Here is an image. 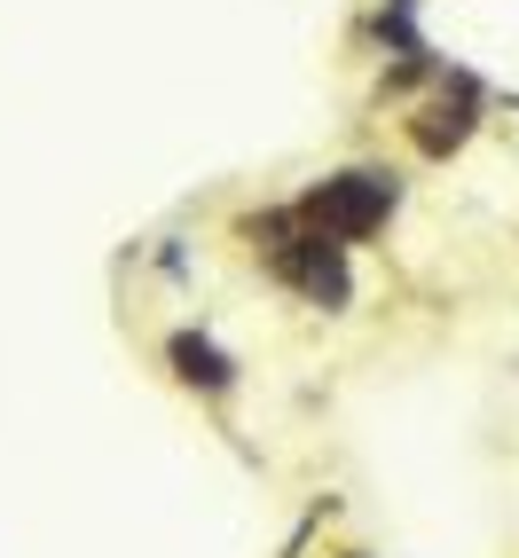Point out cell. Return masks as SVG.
<instances>
[{
	"label": "cell",
	"instance_id": "1",
	"mask_svg": "<svg viewBox=\"0 0 519 558\" xmlns=\"http://www.w3.org/2000/svg\"><path fill=\"white\" fill-rule=\"evenodd\" d=\"M307 220V229H323V236H339L347 252L354 244H370L386 229V220L401 213V173H386V166H347V173H330V181H315V190L291 205Z\"/></svg>",
	"mask_w": 519,
	"mask_h": 558
},
{
	"label": "cell",
	"instance_id": "2",
	"mask_svg": "<svg viewBox=\"0 0 519 558\" xmlns=\"http://www.w3.org/2000/svg\"><path fill=\"white\" fill-rule=\"evenodd\" d=\"M260 252H268V268L300 291L307 307H323V315H347L354 307V259H347V244L323 236V229H307L300 213H291L283 229L260 236Z\"/></svg>",
	"mask_w": 519,
	"mask_h": 558
},
{
	"label": "cell",
	"instance_id": "3",
	"mask_svg": "<svg viewBox=\"0 0 519 558\" xmlns=\"http://www.w3.org/2000/svg\"><path fill=\"white\" fill-rule=\"evenodd\" d=\"M480 110H488V87L472 80V71H449L440 63V80H433V102H418V119H410V142H418V158H457L464 142L480 134Z\"/></svg>",
	"mask_w": 519,
	"mask_h": 558
},
{
	"label": "cell",
	"instance_id": "4",
	"mask_svg": "<svg viewBox=\"0 0 519 558\" xmlns=\"http://www.w3.org/2000/svg\"><path fill=\"white\" fill-rule=\"evenodd\" d=\"M166 369H173V378L190 386V393H205V401H229V393H237V378H244L237 354L220 347L213 330H197V323H181L173 339H166Z\"/></svg>",
	"mask_w": 519,
	"mask_h": 558
},
{
	"label": "cell",
	"instance_id": "5",
	"mask_svg": "<svg viewBox=\"0 0 519 558\" xmlns=\"http://www.w3.org/2000/svg\"><path fill=\"white\" fill-rule=\"evenodd\" d=\"M339 558H370V550H339Z\"/></svg>",
	"mask_w": 519,
	"mask_h": 558
}]
</instances>
